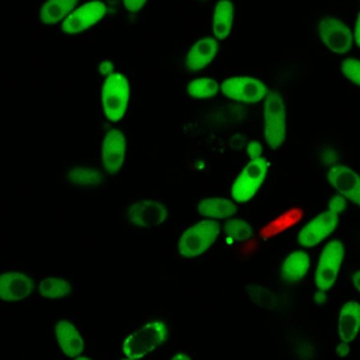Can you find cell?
<instances>
[{
    "label": "cell",
    "instance_id": "cell-1",
    "mask_svg": "<svg viewBox=\"0 0 360 360\" xmlns=\"http://www.w3.org/2000/svg\"><path fill=\"white\" fill-rule=\"evenodd\" d=\"M101 110L110 122H120L131 103V82L122 72L115 70L103 79L101 83Z\"/></svg>",
    "mask_w": 360,
    "mask_h": 360
},
{
    "label": "cell",
    "instance_id": "cell-2",
    "mask_svg": "<svg viewBox=\"0 0 360 360\" xmlns=\"http://www.w3.org/2000/svg\"><path fill=\"white\" fill-rule=\"evenodd\" d=\"M263 136L270 149L283 146L287 138V107L277 90H269L263 98Z\"/></svg>",
    "mask_w": 360,
    "mask_h": 360
},
{
    "label": "cell",
    "instance_id": "cell-3",
    "mask_svg": "<svg viewBox=\"0 0 360 360\" xmlns=\"http://www.w3.org/2000/svg\"><path fill=\"white\" fill-rule=\"evenodd\" d=\"M169 336V328L162 319H153L132 332L122 343V352L128 359L139 360L159 347Z\"/></svg>",
    "mask_w": 360,
    "mask_h": 360
},
{
    "label": "cell",
    "instance_id": "cell-4",
    "mask_svg": "<svg viewBox=\"0 0 360 360\" xmlns=\"http://www.w3.org/2000/svg\"><path fill=\"white\" fill-rule=\"evenodd\" d=\"M221 225L217 219H201L187 228L179 239L177 250L183 257H197L205 253L218 239Z\"/></svg>",
    "mask_w": 360,
    "mask_h": 360
},
{
    "label": "cell",
    "instance_id": "cell-5",
    "mask_svg": "<svg viewBox=\"0 0 360 360\" xmlns=\"http://www.w3.org/2000/svg\"><path fill=\"white\" fill-rule=\"evenodd\" d=\"M316 34L321 44L335 55H346L354 48L352 30L333 14H325L318 20Z\"/></svg>",
    "mask_w": 360,
    "mask_h": 360
},
{
    "label": "cell",
    "instance_id": "cell-6",
    "mask_svg": "<svg viewBox=\"0 0 360 360\" xmlns=\"http://www.w3.org/2000/svg\"><path fill=\"white\" fill-rule=\"evenodd\" d=\"M219 93L232 101L243 104H257L263 101V98L269 93V87L259 77L235 75L226 77L222 83H219Z\"/></svg>",
    "mask_w": 360,
    "mask_h": 360
},
{
    "label": "cell",
    "instance_id": "cell-7",
    "mask_svg": "<svg viewBox=\"0 0 360 360\" xmlns=\"http://www.w3.org/2000/svg\"><path fill=\"white\" fill-rule=\"evenodd\" d=\"M104 0H87L79 3L75 10L60 22V30L66 35H79L101 22L108 14Z\"/></svg>",
    "mask_w": 360,
    "mask_h": 360
},
{
    "label": "cell",
    "instance_id": "cell-8",
    "mask_svg": "<svg viewBox=\"0 0 360 360\" xmlns=\"http://www.w3.org/2000/svg\"><path fill=\"white\" fill-rule=\"evenodd\" d=\"M270 163L266 158L260 156L257 159L249 160V163L236 176L231 195L236 202H246L255 197L262 184L266 180Z\"/></svg>",
    "mask_w": 360,
    "mask_h": 360
},
{
    "label": "cell",
    "instance_id": "cell-9",
    "mask_svg": "<svg viewBox=\"0 0 360 360\" xmlns=\"http://www.w3.org/2000/svg\"><path fill=\"white\" fill-rule=\"evenodd\" d=\"M343 259L345 248L340 240L333 239L325 245L315 271V285L318 290L329 291L333 287L340 271Z\"/></svg>",
    "mask_w": 360,
    "mask_h": 360
},
{
    "label": "cell",
    "instance_id": "cell-10",
    "mask_svg": "<svg viewBox=\"0 0 360 360\" xmlns=\"http://www.w3.org/2000/svg\"><path fill=\"white\" fill-rule=\"evenodd\" d=\"M127 156V138L118 128H111L105 132L101 141V162L108 174L121 172Z\"/></svg>",
    "mask_w": 360,
    "mask_h": 360
},
{
    "label": "cell",
    "instance_id": "cell-11",
    "mask_svg": "<svg viewBox=\"0 0 360 360\" xmlns=\"http://www.w3.org/2000/svg\"><path fill=\"white\" fill-rule=\"evenodd\" d=\"M219 51V42L212 37L207 35L198 38L184 53L183 68L186 72L195 73L205 69L214 62Z\"/></svg>",
    "mask_w": 360,
    "mask_h": 360
},
{
    "label": "cell",
    "instance_id": "cell-12",
    "mask_svg": "<svg viewBox=\"0 0 360 360\" xmlns=\"http://www.w3.org/2000/svg\"><path fill=\"white\" fill-rule=\"evenodd\" d=\"M328 183L338 191V194L343 195L347 201L354 205L360 204V181L357 173L342 163H336L329 167L326 173Z\"/></svg>",
    "mask_w": 360,
    "mask_h": 360
},
{
    "label": "cell",
    "instance_id": "cell-13",
    "mask_svg": "<svg viewBox=\"0 0 360 360\" xmlns=\"http://www.w3.org/2000/svg\"><path fill=\"white\" fill-rule=\"evenodd\" d=\"M169 215V208L158 200H139L131 205L128 211L129 221L143 229L162 225Z\"/></svg>",
    "mask_w": 360,
    "mask_h": 360
},
{
    "label": "cell",
    "instance_id": "cell-14",
    "mask_svg": "<svg viewBox=\"0 0 360 360\" xmlns=\"http://www.w3.org/2000/svg\"><path fill=\"white\" fill-rule=\"evenodd\" d=\"M339 215L323 211L318 214L315 218H312L308 224H305L300 233H298V242L304 248H312L318 243H321L325 238H328L338 226Z\"/></svg>",
    "mask_w": 360,
    "mask_h": 360
},
{
    "label": "cell",
    "instance_id": "cell-15",
    "mask_svg": "<svg viewBox=\"0 0 360 360\" xmlns=\"http://www.w3.org/2000/svg\"><path fill=\"white\" fill-rule=\"evenodd\" d=\"M32 280L20 271H6L0 274V300L15 302L27 298L32 292Z\"/></svg>",
    "mask_w": 360,
    "mask_h": 360
},
{
    "label": "cell",
    "instance_id": "cell-16",
    "mask_svg": "<svg viewBox=\"0 0 360 360\" xmlns=\"http://www.w3.org/2000/svg\"><path fill=\"white\" fill-rule=\"evenodd\" d=\"M235 21V3L233 0H218L214 6L211 17L212 37L221 42L226 41L233 31Z\"/></svg>",
    "mask_w": 360,
    "mask_h": 360
},
{
    "label": "cell",
    "instance_id": "cell-17",
    "mask_svg": "<svg viewBox=\"0 0 360 360\" xmlns=\"http://www.w3.org/2000/svg\"><path fill=\"white\" fill-rule=\"evenodd\" d=\"M55 338L59 349L66 357L75 359L82 354L84 342L79 329L69 321H58L55 323Z\"/></svg>",
    "mask_w": 360,
    "mask_h": 360
},
{
    "label": "cell",
    "instance_id": "cell-18",
    "mask_svg": "<svg viewBox=\"0 0 360 360\" xmlns=\"http://www.w3.org/2000/svg\"><path fill=\"white\" fill-rule=\"evenodd\" d=\"M360 328V305L356 301L343 304L338 319V333L342 342L352 343L356 340Z\"/></svg>",
    "mask_w": 360,
    "mask_h": 360
},
{
    "label": "cell",
    "instance_id": "cell-19",
    "mask_svg": "<svg viewBox=\"0 0 360 360\" xmlns=\"http://www.w3.org/2000/svg\"><path fill=\"white\" fill-rule=\"evenodd\" d=\"M80 3V0H45L38 11V18L44 25L60 24Z\"/></svg>",
    "mask_w": 360,
    "mask_h": 360
},
{
    "label": "cell",
    "instance_id": "cell-20",
    "mask_svg": "<svg viewBox=\"0 0 360 360\" xmlns=\"http://www.w3.org/2000/svg\"><path fill=\"white\" fill-rule=\"evenodd\" d=\"M197 212L208 219H228L236 214V204L224 197H205L197 202Z\"/></svg>",
    "mask_w": 360,
    "mask_h": 360
},
{
    "label": "cell",
    "instance_id": "cell-21",
    "mask_svg": "<svg viewBox=\"0 0 360 360\" xmlns=\"http://www.w3.org/2000/svg\"><path fill=\"white\" fill-rule=\"evenodd\" d=\"M311 259L304 250H295L290 253L281 266V278L287 284H294L304 278L309 270Z\"/></svg>",
    "mask_w": 360,
    "mask_h": 360
},
{
    "label": "cell",
    "instance_id": "cell-22",
    "mask_svg": "<svg viewBox=\"0 0 360 360\" xmlns=\"http://www.w3.org/2000/svg\"><path fill=\"white\" fill-rule=\"evenodd\" d=\"M68 180L79 187H96L103 181V172L96 166L79 165L68 170Z\"/></svg>",
    "mask_w": 360,
    "mask_h": 360
},
{
    "label": "cell",
    "instance_id": "cell-23",
    "mask_svg": "<svg viewBox=\"0 0 360 360\" xmlns=\"http://www.w3.org/2000/svg\"><path fill=\"white\" fill-rule=\"evenodd\" d=\"M186 93L194 100H208L219 93V82L208 76H198L187 83Z\"/></svg>",
    "mask_w": 360,
    "mask_h": 360
},
{
    "label": "cell",
    "instance_id": "cell-24",
    "mask_svg": "<svg viewBox=\"0 0 360 360\" xmlns=\"http://www.w3.org/2000/svg\"><path fill=\"white\" fill-rule=\"evenodd\" d=\"M38 294L46 300H59L72 292V284L62 277H46L38 287Z\"/></svg>",
    "mask_w": 360,
    "mask_h": 360
},
{
    "label": "cell",
    "instance_id": "cell-25",
    "mask_svg": "<svg viewBox=\"0 0 360 360\" xmlns=\"http://www.w3.org/2000/svg\"><path fill=\"white\" fill-rule=\"evenodd\" d=\"M224 229H225V233L228 235V238L238 240V242L248 239L253 232V228L248 221H245L242 218H233V217H231L225 221Z\"/></svg>",
    "mask_w": 360,
    "mask_h": 360
},
{
    "label": "cell",
    "instance_id": "cell-26",
    "mask_svg": "<svg viewBox=\"0 0 360 360\" xmlns=\"http://www.w3.org/2000/svg\"><path fill=\"white\" fill-rule=\"evenodd\" d=\"M339 72L353 87L360 86V60L356 56H346L340 60Z\"/></svg>",
    "mask_w": 360,
    "mask_h": 360
},
{
    "label": "cell",
    "instance_id": "cell-27",
    "mask_svg": "<svg viewBox=\"0 0 360 360\" xmlns=\"http://www.w3.org/2000/svg\"><path fill=\"white\" fill-rule=\"evenodd\" d=\"M347 207V200L340 195V194H336L333 195L329 201H328V211L336 214V215H340Z\"/></svg>",
    "mask_w": 360,
    "mask_h": 360
},
{
    "label": "cell",
    "instance_id": "cell-28",
    "mask_svg": "<svg viewBox=\"0 0 360 360\" xmlns=\"http://www.w3.org/2000/svg\"><path fill=\"white\" fill-rule=\"evenodd\" d=\"M321 160L328 165V166H333L338 163L339 160V152L330 146H323L321 148Z\"/></svg>",
    "mask_w": 360,
    "mask_h": 360
},
{
    "label": "cell",
    "instance_id": "cell-29",
    "mask_svg": "<svg viewBox=\"0 0 360 360\" xmlns=\"http://www.w3.org/2000/svg\"><path fill=\"white\" fill-rule=\"evenodd\" d=\"M115 63L111 59H101L97 65V75L103 79H105L107 76L112 75L115 72Z\"/></svg>",
    "mask_w": 360,
    "mask_h": 360
},
{
    "label": "cell",
    "instance_id": "cell-30",
    "mask_svg": "<svg viewBox=\"0 0 360 360\" xmlns=\"http://www.w3.org/2000/svg\"><path fill=\"white\" fill-rule=\"evenodd\" d=\"M149 0H121L124 8L129 13V14H138L139 11H142Z\"/></svg>",
    "mask_w": 360,
    "mask_h": 360
},
{
    "label": "cell",
    "instance_id": "cell-31",
    "mask_svg": "<svg viewBox=\"0 0 360 360\" xmlns=\"http://www.w3.org/2000/svg\"><path fill=\"white\" fill-rule=\"evenodd\" d=\"M246 152H248L249 159L253 160V159H257V158L263 156V146L259 141H250L246 146Z\"/></svg>",
    "mask_w": 360,
    "mask_h": 360
},
{
    "label": "cell",
    "instance_id": "cell-32",
    "mask_svg": "<svg viewBox=\"0 0 360 360\" xmlns=\"http://www.w3.org/2000/svg\"><path fill=\"white\" fill-rule=\"evenodd\" d=\"M352 37H353L354 46H360V15H359V13L354 17V25H353Z\"/></svg>",
    "mask_w": 360,
    "mask_h": 360
},
{
    "label": "cell",
    "instance_id": "cell-33",
    "mask_svg": "<svg viewBox=\"0 0 360 360\" xmlns=\"http://www.w3.org/2000/svg\"><path fill=\"white\" fill-rule=\"evenodd\" d=\"M326 300H328V291L316 288V291L314 294V304L315 305H322L323 302H326Z\"/></svg>",
    "mask_w": 360,
    "mask_h": 360
},
{
    "label": "cell",
    "instance_id": "cell-34",
    "mask_svg": "<svg viewBox=\"0 0 360 360\" xmlns=\"http://www.w3.org/2000/svg\"><path fill=\"white\" fill-rule=\"evenodd\" d=\"M336 353H338L339 357H346V356H349V353H350V346H349V343L340 342V343L336 346Z\"/></svg>",
    "mask_w": 360,
    "mask_h": 360
},
{
    "label": "cell",
    "instance_id": "cell-35",
    "mask_svg": "<svg viewBox=\"0 0 360 360\" xmlns=\"http://www.w3.org/2000/svg\"><path fill=\"white\" fill-rule=\"evenodd\" d=\"M359 278H360V271H359V270H356V271L353 273V276H352V284H353V287H354V290H356V291H359V290H360Z\"/></svg>",
    "mask_w": 360,
    "mask_h": 360
},
{
    "label": "cell",
    "instance_id": "cell-36",
    "mask_svg": "<svg viewBox=\"0 0 360 360\" xmlns=\"http://www.w3.org/2000/svg\"><path fill=\"white\" fill-rule=\"evenodd\" d=\"M170 360H191V357L187 354V353H183V352H179L176 354L172 356Z\"/></svg>",
    "mask_w": 360,
    "mask_h": 360
},
{
    "label": "cell",
    "instance_id": "cell-37",
    "mask_svg": "<svg viewBox=\"0 0 360 360\" xmlns=\"http://www.w3.org/2000/svg\"><path fill=\"white\" fill-rule=\"evenodd\" d=\"M73 360H91V359H89V357H86V356H77V357H75Z\"/></svg>",
    "mask_w": 360,
    "mask_h": 360
},
{
    "label": "cell",
    "instance_id": "cell-38",
    "mask_svg": "<svg viewBox=\"0 0 360 360\" xmlns=\"http://www.w3.org/2000/svg\"><path fill=\"white\" fill-rule=\"evenodd\" d=\"M197 1H198V3H200V4H205V3H207V1H208V0H197Z\"/></svg>",
    "mask_w": 360,
    "mask_h": 360
},
{
    "label": "cell",
    "instance_id": "cell-39",
    "mask_svg": "<svg viewBox=\"0 0 360 360\" xmlns=\"http://www.w3.org/2000/svg\"><path fill=\"white\" fill-rule=\"evenodd\" d=\"M122 360H132V359H128V357H127V359H122Z\"/></svg>",
    "mask_w": 360,
    "mask_h": 360
}]
</instances>
